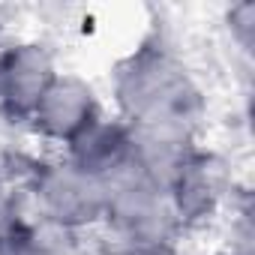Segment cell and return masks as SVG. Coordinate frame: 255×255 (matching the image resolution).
I'll return each mask as SVG.
<instances>
[{"instance_id": "obj_1", "label": "cell", "mask_w": 255, "mask_h": 255, "mask_svg": "<svg viewBox=\"0 0 255 255\" xmlns=\"http://www.w3.org/2000/svg\"><path fill=\"white\" fill-rule=\"evenodd\" d=\"M114 102L129 126L174 123L192 126L201 114V90L186 63L165 45H141L114 72Z\"/></svg>"}, {"instance_id": "obj_2", "label": "cell", "mask_w": 255, "mask_h": 255, "mask_svg": "<svg viewBox=\"0 0 255 255\" xmlns=\"http://www.w3.org/2000/svg\"><path fill=\"white\" fill-rule=\"evenodd\" d=\"M102 222L114 243L165 255L183 228L165 189L141 177L132 165L105 183V213Z\"/></svg>"}, {"instance_id": "obj_3", "label": "cell", "mask_w": 255, "mask_h": 255, "mask_svg": "<svg viewBox=\"0 0 255 255\" xmlns=\"http://www.w3.org/2000/svg\"><path fill=\"white\" fill-rule=\"evenodd\" d=\"M30 195L42 225L72 234L102 222L105 213V183L72 165L66 156L33 171Z\"/></svg>"}, {"instance_id": "obj_4", "label": "cell", "mask_w": 255, "mask_h": 255, "mask_svg": "<svg viewBox=\"0 0 255 255\" xmlns=\"http://www.w3.org/2000/svg\"><path fill=\"white\" fill-rule=\"evenodd\" d=\"M99 117H102V108L93 84L84 81L81 75L57 72V78L48 84V90L36 102L27 123L33 126V132L39 138L66 147Z\"/></svg>"}, {"instance_id": "obj_5", "label": "cell", "mask_w": 255, "mask_h": 255, "mask_svg": "<svg viewBox=\"0 0 255 255\" xmlns=\"http://www.w3.org/2000/svg\"><path fill=\"white\" fill-rule=\"evenodd\" d=\"M54 78L57 63L48 45L27 39L0 48V114L27 123Z\"/></svg>"}, {"instance_id": "obj_6", "label": "cell", "mask_w": 255, "mask_h": 255, "mask_svg": "<svg viewBox=\"0 0 255 255\" xmlns=\"http://www.w3.org/2000/svg\"><path fill=\"white\" fill-rule=\"evenodd\" d=\"M66 159L72 165L84 168L87 174L99 177L102 183H108L111 177H117L120 171H126L132 165L129 126H126L120 117L117 120L99 117L72 144H66Z\"/></svg>"}, {"instance_id": "obj_7", "label": "cell", "mask_w": 255, "mask_h": 255, "mask_svg": "<svg viewBox=\"0 0 255 255\" xmlns=\"http://www.w3.org/2000/svg\"><path fill=\"white\" fill-rule=\"evenodd\" d=\"M222 195H225V171L213 156L201 150H195V156L186 162V168L177 174V180L168 189L180 225L207 219L219 207Z\"/></svg>"}, {"instance_id": "obj_8", "label": "cell", "mask_w": 255, "mask_h": 255, "mask_svg": "<svg viewBox=\"0 0 255 255\" xmlns=\"http://www.w3.org/2000/svg\"><path fill=\"white\" fill-rule=\"evenodd\" d=\"M225 24H228V33H231L234 45L243 54H249L252 51V42H255V3H249V0H246V3L231 6L228 15H225Z\"/></svg>"}, {"instance_id": "obj_9", "label": "cell", "mask_w": 255, "mask_h": 255, "mask_svg": "<svg viewBox=\"0 0 255 255\" xmlns=\"http://www.w3.org/2000/svg\"><path fill=\"white\" fill-rule=\"evenodd\" d=\"M21 225H18V219L12 216V210L3 204V201H0V243H3V240H9L15 231H18Z\"/></svg>"}, {"instance_id": "obj_10", "label": "cell", "mask_w": 255, "mask_h": 255, "mask_svg": "<svg viewBox=\"0 0 255 255\" xmlns=\"http://www.w3.org/2000/svg\"><path fill=\"white\" fill-rule=\"evenodd\" d=\"M99 255H153V252L132 249V246H123V243H114V240H111V246H108V249H102Z\"/></svg>"}, {"instance_id": "obj_11", "label": "cell", "mask_w": 255, "mask_h": 255, "mask_svg": "<svg viewBox=\"0 0 255 255\" xmlns=\"http://www.w3.org/2000/svg\"><path fill=\"white\" fill-rule=\"evenodd\" d=\"M9 165H12V153L0 144V192H3V183H6V177H9Z\"/></svg>"}]
</instances>
